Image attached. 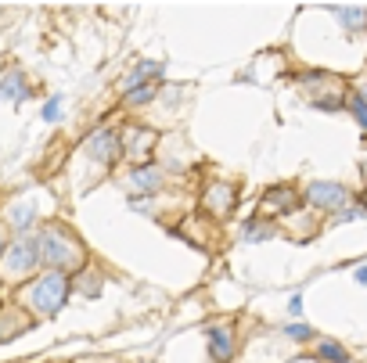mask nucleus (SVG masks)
Segmentation results:
<instances>
[{"label": "nucleus", "mask_w": 367, "mask_h": 363, "mask_svg": "<svg viewBox=\"0 0 367 363\" xmlns=\"http://www.w3.org/2000/svg\"><path fill=\"white\" fill-rule=\"evenodd\" d=\"M69 292H72L69 274L51 270V274H43L33 288H29V306H33L36 313H43V317H54V313L69 302Z\"/></svg>", "instance_id": "nucleus-1"}, {"label": "nucleus", "mask_w": 367, "mask_h": 363, "mask_svg": "<svg viewBox=\"0 0 367 363\" xmlns=\"http://www.w3.org/2000/svg\"><path fill=\"white\" fill-rule=\"evenodd\" d=\"M36 245H40V259H47V263H51V270H61V274H65V266H76L79 259H83L79 241L72 238L65 227H51Z\"/></svg>", "instance_id": "nucleus-2"}, {"label": "nucleus", "mask_w": 367, "mask_h": 363, "mask_svg": "<svg viewBox=\"0 0 367 363\" xmlns=\"http://www.w3.org/2000/svg\"><path fill=\"white\" fill-rule=\"evenodd\" d=\"M4 259H8V274H11V277H22V274H29V270H33V266L40 263V245H36V241L8 245Z\"/></svg>", "instance_id": "nucleus-3"}, {"label": "nucleus", "mask_w": 367, "mask_h": 363, "mask_svg": "<svg viewBox=\"0 0 367 363\" xmlns=\"http://www.w3.org/2000/svg\"><path fill=\"white\" fill-rule=\"evenodd\" d=\"M306 198H310V205H317V209H335V212H339L342 205L349 201V191L342 184H310Z\"/></svg>", "instance_id": "nucleus-4"}, {"label": "nucleus", "mask_w": 367, "mask_h": 363, "mask_svg": "<svg viewBox=\"0 0 367 363\" xmlns=\"http://www.w3.org/2000/svg\"><path fill=\"white\" fill-rule=\"evenodd\" d=\"M87 151H90V155H98V162L112 166V162H116V155L123 151L119 133H116V130H98V133L87 140Z\"/></svg>", "instance_id": "nucleus-5"}, {"label": "nucleus", "mask_w": 367, "mask_h": 363, "mask_svg": "<svg viewBox=\"0 0 367 363\" xmlns=\"http://www.w3.org/2000/svg\"><path fill=\"white\" fill-rule=\"evenodd\" d=\"M130 187L140 195H155V191H162V169L158 166H137L130 173Z\"/></svg>", "instance_id": "nucleus-6"}, {"label": "nucleus", "mask_w": 367, "mask_h": 363, "mask_svg": "<svg viewBox=\"0 0 367 363\" xmlns=\"http://www.w3.org/2000/svg\"><path fill=\"white\" fill-rule=\"evenodd\" d=\"M209 353L216 363H227L234 356V338H231V327H209Z\"/></svg>", "instance_id": "nucleus-7"}, {"label": "nucleus", "mask_w": 367, "mask_h": 363, "mask_svg": "<svg viewBox=\"0 0 367 363\" xmlns=\"http://www.w3.org/2000/svg\"><path fill=\"white\" fill-rule=\"evenodd\" d=\"M205 205H209L216 216H227L234 209V187H223V184L209 187V191H205Z\"/></svg>", "instance_id": "nucleus-8"}, {"label": "nucleus", "mask_w": 367, "mask_h": 363, "mask_svg": "<svg viewBox=\"0 0 367 363\" xmlns=\"http://www.w3.org/2000/svg\"><path fill=\"white\" fill-rule=\"evenodd\" d=\"M295 205H299V198H295V191H289V187H274V191L263 198L266 212H292Z\"/></svg>", "instance_id": "nucleus-9"}, {"label": "nucleus", "mask_w": 367, "mask_h": 363, "mask_svg": "<svg viewBox=\"0 0 367 363\" xmlns=\"http://www.w3.org/2000/svg\"><path fill=\"white\" fill-rule=\"evenodd\" d=\"M155 76H162V65H158V61H140V65L126 76L123 80V87L126 90H134V87H145L148 80H155Z\"/></svg>", "instance_id": "nucleus-10"}, {"label": "nucleus", "mask_w": 367, "mask_h": 363, "mask_svg": "<svg viewBox=\"0 0 367 363\" xmlns=\"http://www.w3.org/2000/svg\"><path fill=\"white\" fill-rule=\"evenodd\" d=\"M0 98H11L14 104H22V101L29 98L25 76H22V72H11V76H8V80H4V87H0Z\"/></svg>", "instance_id": "nucleus-11"}, {"label": "nucleus", "mask_w": 367, "mask_h": 363, "mask_svg": "<svg viewBox=\"0 0 367 363\" xmlns=\"http://www.w3.org/2000/svg\"><path fill=\"white\" fill-rule=\"evenodd\" d=\"M151 98H155V87H151V83H145V87H134V90H126L123 104H126V108H140V104H148Z\"/></svg>", "instance_id": "nucleus-12"}, {"label": "nucleus", "mask_w": 367, "mask_h": 363, "mask_svg": "<svg viewBox=\"0 0 367 363\" xmlns=\"http://www.w3.org/2000/svg\"><path fill=\"white\" fill-rule=\"evenodd\" d=\"M317 356L331 360V363H349V356H346V349L339 342H321V345H317Z\"/></svg>", "instance_id": "nucleus-13"}, {"label": "nucleus", "mask_w": 367, "mask_h": 363, "mask_svg": "<svg viewBox=\"0 0 367 363\" xmlns=\"http://www.w3.org/2000/svg\"><path fill=\"white\" fill-rule=\"evenodd\" d=\"M29 223H33V205H14V209H11V227L25 230Z\"/></svg>", "instance_id": "nucleus-14"}, {"label": "nucleus", "mask_w": 367, "mask_h": 363, "mask_svg": "<svg viewBox=\"0 0 367 363\" xmlns=\"http://www.w3.org/2000/svg\"><path fill=\"white\" fill-rule=\"evenodd\" d=\"M266 238H274V227L270 223H249L245 227V241H266Z\"/></svg>", "instance_id": "nucleus-15"}, {"label": "nucleus", "mask_w": 367, "mask_h": 363, "mask_svg": "<svg viewBox=\"0 0 367 363\" xmlns=\"http://www.w3.org/2000/svg\"><path fill=\"white\" fill-rule=\"evenodd\" d=\"M284 335L295 338V342H306V338H313V327H306V324H289V327H284Z\"/></svg>", "instance_id": "nucleus-16"}, {"label": "nucleus", "mask_w": 367, "mask_h": 363, "mask_svg": "<svg viewBox=\"0 0 367 363\" xmlns=\"http://www.w3.org/2000/svg\"><path fill=\"white\" fill-rule=\"evenodd\" d=\"M43 119L47 122H58L61 119V98H51V101L43 104Z\"/></svg>", "instance_id": "nucleus-17"}, {"label": "nucleus", "mask_w": 367, "mask_h": 363, "mask_svg": "<svg viewBox=\"0 0 367 363\" xmlns=\"http://www.w3.org/2000/svg\"><path fill=\"white\" fill-rule=\"evenodd\" d=\"M349 112H353V116H357V122H360L364 130H367V104H364L360 98H353V101H349Z\"/></svg>", "instance_id": "nucleus-18"}, {"label": "nucleus", "mask_w": 367, "mask_h": 363, "mask_svg": "<svg viewBox=\"0 0 367 363\" xmlns=\"http://www.w3.org/2000/svg\"><path fill=\"white\" fill-rule=\"evenodd\" d=\"M342 22H346L349 29L360 25V22H364V11H360V8H346V11H342Z\"/></svg>", "instance_id": "nucleus-19"}, {"label": "nucleus", "mask_w": 367, "mask_h": 363, "mask_svg": "<svg viewBox=\"0 0 367 363\" xmlns=\"http://www.w3.org/2000/svg\"><path fill=\"white\" fill-rule=\"evenodd\" d=\"M367 212L360 209V205H357V209H339V223H353V219H364Z\"/></svg>", "instance_id": "nucleus-20"}, {"label": "nucleus", "mask_w": 367, "mask_h": 363, "mask_svg": "<svg viewBox=\"0 0 367 363\" xmlns=\"http://www.w3.org/2000/svg\"><path fill=\"white\" fill-rule=\"evenodd\" d=\"M289 313H292V317H299V313H302V295H292V298H289Z\"/></svg>", "instance_id": "nucleus-21"}, {"label": "nucleus", "mask_w": 367, "mask_h": 363, "mask_svg": "<svg viewBox=\"0 0 367 363\" xmlns=\"http://www.w3.org/2000/svg\"><path fill=\"white\" fill-rule=\"evenodd\" d=\"M357 280H360V284H367V266H360V270H357Z\"/></svg>", "instance_id": "nucleus-22"}, {"label": "nucleus", "mask_w": 367, "mask_h": 363, "mask_svg": "<svg viewBox=\"0 0 367 363\" xmlns=\"http://www.w3.org/2000/svg\"><path fill=\"white\" fill-rule=\"evenodd\" d=\"M4 252H8V241H4V234H0V259H4Z\"/></svg>", "instance_id": "nucleus-23"}, {"label": "nucleus", "mask_w": 367, "mask_h": 363, "mask_svg": "<svg viewBox=\"0 0 367 363\" xmlns=\"http://www.w3.org/2000/svg\"><path fill=\"white\" fill-rule=\"evenodd\" d=\"M360 209H364V212H367V195H364V198H360Z\"/></svg>", "instance_id": "nucleus-24"}, {"label": "nucleus", "mask_w": 367, "mask_h": 363, "mask_svg": "<svg viewBox=\"0 0 367 363\" xmlns=\"http://www.w3.org/2000/svg\"><path fill=\"white\" fill-rule=\"evenodd\" d=\"M360 101H364V104H367V87H364V90H360Z\"/></svg>", "instance_id": "nucleus-25"}]
</instances>
